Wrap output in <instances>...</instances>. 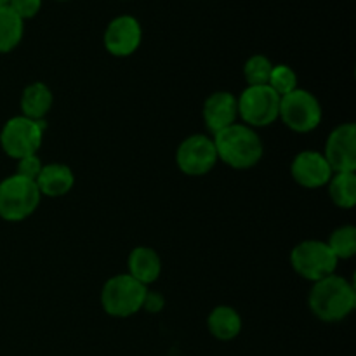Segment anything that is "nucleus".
Instances as JSON below:
<instances>
[{"label": "nucleus", "mask_w": 356, "mask_h": 356, "mask_svg": "<svg viewBox=\"0 0 356 356\" xmlns=\"http://www.w3.org/2000/svg\"><path fill=\"white\" fill-rule=\"evenodd\" d=\"M308 305L313 315L322 322H343L353 313L356 291L348 278L334 273L313 284L308 296Z\"/></svg>", "instance_id": "1"}, {"label": "nucleus", "mask_w": 356, "mask_h": 356, "mask_svg": "<svg viewBox=\"0 0 356 356\" xmlns=\"http://www.w3.org/2000/svg\"><path fill=\"white\" fill-rule=\"evenodd\" d=\"M218 160L236 170L252 169L263 159L264 146L256 129L245 124H233L212 136Z\"/></svg>", "instance_id": "2"}, {"label": "nucleus", "mask_w": 356, "mask_h": 356, "mask_svg": "<svg viewBox=\"0 0 356 356\" xmlns=\"http://www.w3.org/2000/svg\"><path fill=\"white\" fill-rule=\"evenodd\" d=\"M148 289L129 273H120L106 280L101 289V306L113 318H127L141 312Z\"/></svg>", "instance_id": "3"}, {"label": "nucleus", "mask_w": 356, "mask_h": 356, "mask_svg": "<svg viewBox=\"0 0 356 356\" xmlns=\"http://www.w3.org/2000/svg\"><path fill=\"white\" fill-rule=\"evenodd\" d=\"M40 200L42 195L35 181L17 174L0 181V218L3 221H24L37 211Z\"/></svg>", "instance_id": "4"}, {"label": "nucleus", "mask_w": 356, "mask_h": 356, "mask_svg": "<svg viewBox=\"0 0 356 356\" xmlns=\"http://www.w3.org/2000/svg\"><path fill=\"white\" fill-rule=\"evenodd\" d=\"M45 120H31V118L13 117L3 124L0 131V146L3 153L14 160L28 155H37L44 141Z\"/></svg>", "instance_id": "5"}, {"label": "nucleus", "mask_w": 356, "mask_h": 356, "mask_svg": "<svg viewBox=\"0 0 356 356\" xmlns=\"http://www.w3.org/2000/svg\"><path fill=\"white\" fill-rule=\"evenodd\" d=\"M337 263L339 259L334 256L329 243L322 240H302L291 252V264L296 273L313 284L336 273Z\"/></svg>", "instance_id": "6"}, {"label": "nucleus", "mask_w": 356, "mask_h": 356, "mask_svg": "<svg viewBox=\"0 0 356 356\" xmlns=\"http://www.w3.org/2000/svg\"><path fill=\"white\" fill-rule=\"evenodd\" d=\"M238 118L252 129H263L278 120L280 96L270 86H247L236 97Z\"/></svg>", "instance_id": "7"}, {"label": "nucleus", "mask_w": 356, "mask_h": 356, "mask_svg": "<svg viewBox=\"0 0 356 356\" xmlns=\"http://www.w3.org/2000/svg\"><path fill=\"white\" fill-rule=\"evenodd\" d=\"M322 104L315 94L306 89H296L287 96L280 97V113L278 118L291 131L312 132L322 124Z\"/></svg>", "instance_id": "8"}, {"label": "nucleus", "mask_w": 356, "mask_h": 356, "mask_svg": "<svg viewBox=\"0 0 356 356\" xmlns=\"http://www.w3.org/2000/svg\"><path fill=\"white\" fill-rule=\"evenodd\" d=\"M214 139L207 134H191L181 141L176 152V163L186 176H205L218 165Z\"/></svg>", "instance_id": "9"}, {"label": "nucleus", "mask_w": 356, "mask_h": 356, "mask_svg": "<svg viewBox=\"0 0 356 356\" xmlns=\"http://www.w3.org/2000/svg\"><path fill=\"white\" fill-rule=\"evenodd\" d=\"M143 40V28L138 17L120 14L108 23L103 42L106 51L115 58H127L134 54Z\"/></svg>", "instance_id": "10"}, {"label": "nucleus", "mask_w": 356, "mask_h": 356, "mask_svg": "<svg viewBox=\"0 0 356 356\" xmlns=\"http://www.w3.org/2000/svg\"><path fill=\"white\" fill-rule=\"evenodd\" d=\"M323 156L334 172L356 170V125L353 122L341 124L334 129L325 141Z\"/></svg>", "instance_id": "11"}, {"label": "nucleus", "mask_w": 356, "mask_h": 356, "mask_svg": "<svg viewBox=\"0 0 356 356\" xmlns=\"http://www.w3.org/2000/svg\"><path fill=\"white\" fill-rule=\"evenodd\" d=\"M292 179L302 188H315L327 186L332 177L334 170L330 169L329 162L325 160L323 153L313 152V149H305L298 153L291 163Z\"/></svg>", "instance_id": "12"}, {"label": "nucleus", "mask_w": 356, "mask_h": 356, "mask_svg": "<svg viewBox=\"0 0 356 356\" xmlns=\"http://www.w3.org/2000/svg\"><path fill=\"white\" fill-rule=\"evenodd\" d=\"M202 115H204V122L205 125H207L209 131L212 132V136L218 134L222 129L236 124V118H238L236 96L228 92V90L212 92L211 96L205 99Z\"/></svg>", "instance_id": "13"}, {"label": "nucleus", "mask_w": 356, "mask_h": 356, "mask_svg": "<svg viewBox=\"0 0 356 356\" xmlns=\"http://www.w3.org/2000/svg\"><path fill=\"white\" fill-rule=\"evenodd\" d=\"M37 186L42 197L59 198L68 195L75 186V174L65 163H47L37 177Z\"/></svg>", "instance_id": "14"}, {"label": "nucleus", "mask_w": 356, "mask_h": 356, "mask_svg": "<svg viewBox=\"0 0 356 356\" xmlns=\"http://www.w3.org/2000/svg\"><path fill=\"white\" fill-rule=\"evenodd\" d=\"M127 273L145 287L159 280L162 273V259L152 247L139 245L131 250L127 257Z\"/></svg>", "instance_id": "15"}, {"label": "nucleus", "mask_w": 356, "mask_h": 356, "mask_svg": "<svg viewBox=\"0 0 356 356\" xmlns=\"http://www.w3.org/2000/svg\"><path fill=\"white\" fill-rule=\"evenodd\" d=\"M52 103H54L52 90L44 82H33L24 87L19 101L23 117L31 118V120H44L51 111Z\"/></svg>", "instance_id": "16"}, {"label": "nucleus", "mask_w": 356, "mask_h": 356, "mask_svg": "<svg viewBox=\"0 0 356 356\" xmlns=\"http://www.w3.org/2000/svg\"><path fill=\"white\" fill-rule=\"evenodd\" d=\"M242 316L232 306H216L207 318V329L218 341H233L242 332Z\"/></svg>", "instance_id": "17"}, {"label": "nucleus", "mask_w": 356, "mask_h": 356, "mask_svg": "<svg viewBox=\"0 0 356 356\" xmlns=\"http://www.w3.org/2000/svg\"><path fill=\"white\" fill-rule=\"evenodd\" d=\"M23 33L24 21L9 6H0V54L14 51L23 40Z\"/></svg>", "instance_id": "18"}, {"label": "nucleus", "mask_w": 356, "mask_h": 356, "mask_svg": "<svg viewBox=\"0 0 356 356\" xmlns=\"http://www.w3.org/2000/svg\"><path fill=\"white\" fill-rule=\"evenodd\" d=\"M330 200L339 209H353L356 204V174L334 172L329 181Z\"/></svg>", "instance_id": "19"}, {"label": "nucleus", "mask_w": 356, "mask_h": 356, "mask_svg": "<svg viewBox=\"0 0 356 356\" xmlns=\"http://www.w3.org/2000/svg\"><path fill=\"white\" fill-rule=\"evenodd\" d=\"M327 243L337 259H351L356 254V228L351 225L339 226L330 233Z\"/></svg>", "instance_id": "20"}, {"label": "nucleus", "mask_w": 356, "mask_h": 356, "mask_svg": "<svg viewBox=\"0 0 356 356\" xmlns=\"http://www.w3.org/2000/svg\"><path fill=\"white\" fill-rule=\"evenodd\" d=\"M273 63L268 56L254 54L243 65V76L249 86H268Z\"/></svg>", "instance_id": "21"}, {"label": "nucleus", "mask_w": 356, "mask_h": 356, "mask_svg": "<svg viewBox=\"0 0 356 356\" xmlns=\"http://www.w3.org/2000/svg\"><path fill=\"white\" fill-rule=\"evenodd\" d=\"M268 86L278 94V96H287L292 90L299 89L298 87V73L289 65H273V70L270 73Z\"/></svg>", "instance_id": "22"}, {"label": "nucleus", "mask_w": 356, "mask_h": 356, "mask_svg": "<svg viewBox=\"0 0 356 356\" xmlns=\"http://www.w3.org/2000/svg\"><path fill=\"white\" fill-rule=\"evenodd\" d=\"M42 167H44V163H42L40 156H38V155H28V156H23V159L17 160L16 174H17V176L26 177V179L37 181V177H38V174H40Z\"/></svg>", "instance_id": "23"}, {"label": "nucleus", "mask_w": 356, "mask_h": 356, "mask_svg": "<svg viewBox=\"0 0 356 356\" xmlns=\"http://www.w3.org/2000/svg\"><path fill=\"white\" fill-rule=\"evenodd\" d=\"M7 6L17 14L23 21L31 19L38 14L42 7V0H9Z\"/></svg>", "instance_id": "24"}, {"label": "nucleus", "mask_w": 356, "mask_h": 356, "mask_svg": "<svg viewBox=\"0 0 356 356\" xmlns=\"http://www.w3.org/2000/svg\"><path fill=\"white\" fill-rule=\"evenodd\" d=\"M145 309L148 312H159V309L163 308V298L160 294H155V292H146V299H145Z\"/></svg>", "instance_id": "25"}, {"label": "nucleus", "mask_w": 356, "mask_h": 356, "mask_svg": "<svg viewBox=\"0 0 356 356\" xmlns=\"http://www.w3.org/2000/svg\"><path fill=\"white\" fill-rule=\"evenodd\" d=\"M9 3V0H0V6H7Z\"/></svg>", "instance_id": "26"}]
</instances>
